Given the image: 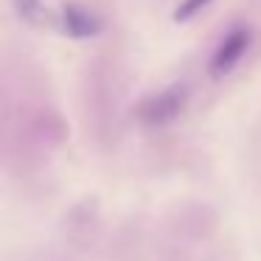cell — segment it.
<instances>
[{
	"label": "cell",
	"instance_id": "6da1fadb",
	"mask_svg": "<svg viewBox=\"0 0 261 261\" xmlns=\"http://www.w3.org/2000/svg\"><path fill=\"white\" fill-rule=\"evenodd\" d=\"M250 42H253V31H250L247 25H233V29L222 37V42L216 45L214 57H211V65H208L211 76L219 79V76L230 73V70L242 62L244 54H247Z\"/></svg>",
	"mask_w": 261,
	"mask_h": 261
},
{
	"label": "cell",
	"instance_id": "7a4b0ae2",
	"mask_svg": "<svg viewBox=\"0 0 261 261\" xmlns=\"http://www.w3.org/2000/svg\"><path fill=\"white\" fill-rule=\"evenodd\" d=\"M62 25L70 37H93L98 34V20L93 17V12H87L85 6H65V14H62Z\"/></svg>",
	"mask_w": 261,
	"mask_h": 261
},
{
	"label": "cell",
	"instance_id": "3957f363",
	"mask_svg": "<svg viewBox=\"0 0 261 261\" xmlns=\"http://www.w3.org/2000/svg\"><path fill=\"white\" fill-rule=\"evenodd\" d=\"M180 104H182V93H180V90L163 93V96H158V98H152V101H149V118H152L154 124H160V121H169L171 115L180 110Z\"/></svg>",
	"mask_w": 261,
	"mask_h": 261
},
{
	"label": "cell",
	"instance_id": "277c9868",
	"mask_svg": "<svg viewBox=\"0 0 261 261\" xmlns=\"http://www.w3.org/2000/svg\"><path fill=\"white\" fill-rule=\"evenodd\" d=\"M14 9H17V14L31 25H51L54 23L51 9H48L42 0H14Z\"/></svg>",
	"mask_w": 261,
	"mask_h": 261
},
{
	"label": "cell",
	"instance_id": "5b68a950",
	"mask_svg": "<svg viewBox=\"0 0 261 261\" xmlns=\"http://www.w3.org/2000/svg\"><path fill=\"white\" fill-rule=\"evenodd\" d=\"M208 3H211V0H182L180 9L174 12V20H177V23H186V20H191L194 14L202 12V9L208 6Z\"/></svg>",
	"mask_w": 261,
	"mask_h": 261
}]
</instances>
